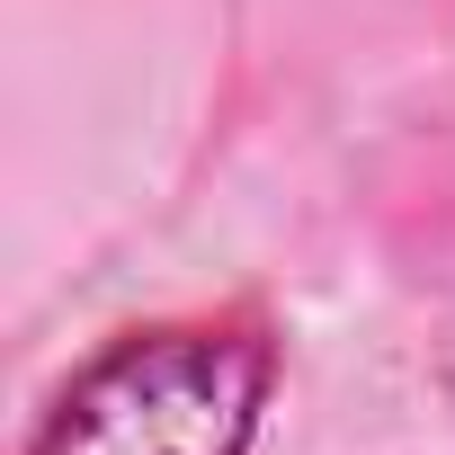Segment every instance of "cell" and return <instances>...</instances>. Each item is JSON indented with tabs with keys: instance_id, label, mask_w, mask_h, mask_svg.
<instances>
[{
	"instance_id": "1",
	"label": "cell",
	"mask_w": 455,
	"mask_h": 455,
	"mask_svg": "<svg viewBox=\"0 0 455 455\" xmlns=\"http://www.w3.org/2000/svg\"><path fill=\"white\" fill-rule=\"evenodd\" d=\"M268 375L277 357L251 322H152L54 393L28 455H251Z\"/></svg>"
}]
</instances>
